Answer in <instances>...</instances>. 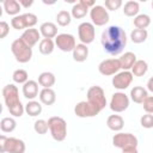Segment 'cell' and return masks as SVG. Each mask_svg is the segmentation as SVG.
<instances>
[{"label":"cell","instance_id":"obj_24","mask_svg":"<svg viewBox=\"0 0 153 153\" xmlns=\"http://www.w3.org/2000/svg\"><path fill=\"white\" fill-rule=\"evenodd\" d=\"M2 6L5 12L8 16H19V12L22 10V6L19 4V1L17 0H4L2 1Z\"/></svg>","mask_w":153,"mask_h":153},{"label":"cell","instance_id":"obj_30","mask_svg":"<svg viewBox=\"0 0 153 153\" xmlns=\"http://www.w3.org/2000/svg\"><path fill=\"white\" fill-rule=\"evenodd\" d=\"M17 127V121L13 117H4L0 121V129L2 133H12Z\"/></svg>","mask_w":153,"mask_h":153},{"label":"cell","instance_id":"obj_34","mask_svg":"<svg viewBox=\"0 0 153 153\" xmlns=\"http://www.w3.org/2000/svg\"><path fill=\"white\" fill-rule=\"evenodd\" d=\"M56 22L60 26H68L72 22V14L66 10H61L56 14Z\"/></svg>","mask_w":153,"mask_h":153},{"label":"cell","instance_id":"obj_40","mask_svg":"<svg viewBox=\"0 0 153 153\" xmlns=\"http://www.w3.org/2000/svg\"><path fill=\"white\" fill-rule=\"evenodd\" d=\"M10 32V25L8 23H6L5 20H1L0 22V38H5Z\"/></svg>","mask_w":153,"mask_h":153},{"label":"cell","instance_id":"obj_45","mask_svg":"<svg viewBox=\"0 0 153 153\" xmlns=\"http://www.w3.org/2000/svg\"><path fill=\"white\" fill-rule=\"evenodd\" d=\"M152 8H153V1H152Z\"/></svg>","mask_w":153,"mask_h":153},{"label":"cell","instance_id":"obj_16","mask_svg":"<svg viewBox=\"0 0 153 153\" xmlns=\"http://www.w3.org/2000/svg\"><path fill=\"white\" fill-rule=\"evenodd\" d=\"M20 38H22L29 47L32 48V47L39 41V38H41V32H39L37 29H35V27H30V29L24 30V32L22 33Z\"/></svg>","mask_w":153,"mask_h":153},{"label":"cell","instance_id":"obj_4","mask_svg":"<svg viewBox=\"0 0 153 153\" xmlns=\"http://www.w3.org/2000/svg\"><path fill=\"white\" fill-rule=\"evenodd\" d=\"M48 124H49L50 135L55 141L61 142L66 139V136H67V122L62 117L51 116L48 120Z\"/></svg>","mask_w":153,"mask_h":153},{"label":"cell","instance_id":"obj_2","mask_svg":"<svg viewBox=\"0 0 153 153\" xmlns=\"http://www.w3.org/2000/svg\"><path fill=\"white\" fill-rule=\"evenodd\" d=\"M2 97H4L5 104H6L10 114L13 117H22L25 111V106L22 104V102L19 99L18 87L14 84H8V85L4 86Z\"/></svg>","mask_w":153,"mask_h":153},{"label":"cell","instance_id":"obj_5","mask_svg":"<svg viewBox=\"0 0 153 153\" xmlns=\"http://www.w3.org/2000/svg\"><path fill=\"white\" fill-rule=\"evenodd\" d=\"M26 149L25 142L17 137H7L0 135V152L1 153H24Z\"/></svg>","mask_w":153,"mask_h":153},{"label":"cell","instance_id":"obj_6","mask_svg":"<svg viewBox=\"0 0 153 153\" xmlns=\"http://www.w3.org/2000/svg\"><path fill=\"white\" fill-rule=\"evenodd\" d=\"M137 137L131 133H117L112 137V145L122 151L137 148Z\"/></svg>","mask_w":153,"mask_h":153},{"label":"cell","instance_id":"obj_37","mask_svg":"<svg viewBox=\"0 0 153 153\" xmlns=\"http://www.w3.org/2000/svg\"><path fill=\"white\" fill-rule=\"evenodd\" d=\"M140 124L146 128V129H151L153 128V114H145L141 116L140 118Z\"/></svg>","mask_w":153,"mask_h":153},{"label":"cell","instance_id":"obj_18","mask_svg":"<svg viewBox=\"0 0 153 153\" xmlns=\"http://www.w3.org/2000/svg\"><path fill=\"white\" fill-rule=\"evenodd\" d=\"M39 32L44 38H55L59 33H57V26L56 24L51 23V22H44L41 24L39 26Z\"/></svg>","mask_w":153,"mask_h":153},{"label":"cell","instance_id":"obj_26","mask_svg":"<svg viewBox=\"0 0 153 153\" xmlns=\"http://www.w3.org/2000/svg\"><path fill=\"white\" fill-rule=\"evenodd\" d=\"M139 11H140V4L137 1H134V0L127 1L123 6V13L127 17H134L135 18L139 14Z\"/></svg>","mask_w":153,"mask_h":153},{"label":"cell","instance_id":"obj_25","mask_svg":"<svg viewBox=\"0 0 153 153\" xmlns=\"http://www.w3.org/2000/svg\"><path fill=\"white\" fill-rule=\"evenodd\" d=\"M55 81H56V78L51 72H43L38 75V84L43 88H51Z\"/></svg>","mask_w":153,"mask_h":153},{"label":"cell","instance_id":"obj_32","mask_svg":"<svg viewBox=\"0 0 153 153\" xmlns=\"http://www.w3.org/2000/svg\"><path fill=\"white\" fill-rule=\"evenodd\" d=\"M151 24V18L148 14H145V13H141V14H137L135 18H134V26L136 29H142V30H146Z\"/></svg>","mask_w":153,"mask_h":153},{"label":"cell","instance_id":"obj_19","mask_svg":"<svg viewBox=\"0 0 153 153\" xmlns=\"http://www.w3.org/2000/svg\"><path fill=\"white\" fill-rule=\"evenodd\" d=\"M130 99L136 103V104H142L143 100L148 97V91L147 88L142 87V86H134L130 90Z\"/></svg>","mask_w":153,"mask_h":153},{"label":"cell","instance_id":"obj_11","mask_svg":"<svg viewBox=\"0 0 153 153\" xmlns=\"http://www.w3.org/2000/svg\"><path fill=\"white\" fill-rule=\"evenodd\" d=\"M109 106L114 112H123L129 106V97L124 92H115L111 97Z\"/></svg>","mask_w":153,"mask_h":153},{"label":"cell","instance_id":"obj_17","mask_svg":"<svg viewBox=\"0 0 153 153\" xmlns=\"http://www.w3.org/2000/svg\"><path fill=\"white\" fill-rule=\"evenodd\" d=\"M23 94L26 99L33 100L38 96V82L35 80H27L23 85Z\"/></svg>","mask_w":153,"mask_h":153},{"label":"cell","instance_id":"obj_29","mask_svg":"<svg viewBox=\"0 0 153 153\" xmlns=\"http://www.w3.org/2000/svg\"><path fill=\"white\" fill-rule=\"evenodd\" d=\"M148 71V65L146 61L143 60H136V62L134 63L133 68H131V73L134 76H143Z\"/></svg>","mask_w":153,"mask_h":153},{"label":"cell","instance_id":"obj_12","mask_svg":"<svg viewBox=\"0 0 153 153\" xmlns=\"http://www.w3.org/2000/svg\"><path fill=\"white\" fill-rule=\"evenodd\" d=\"M100 112V110L98 108H96L94 105H92L91 103L82 100L79 102L75 106H74V114L80 117V118H86V117H94Z\"/></svg>","mask_w":153,"mask_h":153},{"label":"cell","instance_id":"obj_14","mask_svg":"<svg viewBox=\"0 0 153 153\" xmlns=\"http://www.w3.org/2000/svg\"><path fill=\"white\" fill-rule=\"evenodd\" d=\"M120 69H121V63L118 59H106V60H103L98 65L99 73L105 76L115 75L120 72Z\"/></svg>","mask_w":153,"mask_h":153},{"label":"cell","instance_id":"obj_8","mask_svg":"<svg viewBox=\"0 0 153 153\" xmlns=\"http://www.w3.org/2000/svg\"><path fill=\"white\" fill-rule=\"evenodd\" d=\"M87 102L91 103L92 105H94L96 108H98L100 111L105 108L106 105V98H105V93H104V90L100 87V86H91L88 90H87Z\"/></svg>","mask_w":153,"mask_h":153},{"label":"cell","instance_id":"obj_21","mask_svg":"<svg viewBox=\"0 0 153 153\" xmlns=\"http://www.w3.org/2000/svg\"><path fill=\"white\" fill-rule=\"evenodd\" d=\"M106 126L112 131H121L124 127V120L120 115H110L106 120Z\"/></svg>","mask_w":153,"mask_h":153},{"label":"cell","instance_id":"obj_38","mask_svg":"<svg viewBox=\"0 0 153 153\" xmlns=\"http://www.w3.org/2000/svg\"><path fill=\"white\" fill-rule=\"evenodd\" d=\"M123 5L122 0H105V8L109 11H116Z\"/></svg>","mask_w":153,"mask_h":153},{"label":"cell","instance_id":"obj_41","mask_svg":"<svg viewBox=\"0 0 153 153\" xmlns=\"http://www.w3.org/2000/svg\"><path fill=\"white\" fill-rule=\"evenodd\" d=\"M80 2H81L85 7H87L88 10H91L93 6H96V4H94L93 0H80Z\"/></svg>","mask_w":153,"mask_h":153},{"label":"cell","instance_id":"obj_1","mask_svg":"<svg viewBox=\"0 0 153 153\" xmlns=\"http://www.w3.org/2000/svg\"><path fill=\"white\" fill-rule=\"evenodd\" d=\"M100 43L103 45V49L112 55H120L124 47L127 45V35L126 31L117 25H111L108 26L103 32L100 37Z\"/></svg>","mask_w":153,"mask_h":153},{"label":"cell","instance_id":"obj_27","mask_svg":"<svg viewBox=\"0 0 153 153\" xmlns=\"http://www.w3.org/2000/svg\"><path fill=\"white\" fill-rule=\"evenodd\" d=\"M55 49V42L50 38H42L38 44V50L43 55H50Z\"/></svg>","mask_w":153,"mask_h":153},{"label":"cell","instance_id":"obj_13","mask_svg":"<svg viewBox=\"0 0 153 153\" xmlns=\"http://www.w3.org/2000/svg\"><path fill=\"white\" fill-rule=\"evenodd\" d=\"M133 78H134V75L130 71H122V72H118L117 74H115L112 76L111 82H112V86L115 88L122 91V90H126L130 86Z\"/></svg>","mask_w":153,"mask_h":153},{"label":"cell","instance_id":"obj_42","mask_svg":"<svg viewBox=\"0 0 153 153\" xmlns=\"http://www.w3.org/2000/svg\"><path fill=\"white\" fill-rule=\"evenodd\" d=\"M19 4H20V6H23L25 8H29L30 6H32L33 0H19Z\"/></svg>","mask_w":153,"mask_h":153},{"label":"cell","instance_id":"obj_7","mask_svg":"<svg viewBox=\"0 0 153 153\" xmlns=\"http://www.w3.org/2000/svg\"><path fill=\"white\" fill-rule=\"evenodd\" d=\"M37 24V16L33 13H24L11 19V26L16 30H26Z\"/></svg>","mask_w":153,"mask_h":153},{"label":"cell","instance_id":"obj_3","mask_svg":"<svg viewBox=\"0 0 153 153\" xmlns=\"http://www.w3.org/2000/svg\"><path fill=\"white\" fill-rule=\"evenodd\" d=\"M11 51L19 63H26L32 57V48L29 47L20 37L12 42Z\"/></svg>","mask_w":153,"mask_h":153},{"label":"cell","instance_id":"obj_10","mask_svg":"<svg viewBox=\"0 0 153 153\" xmlns=\"http://www.w3.org/2000/svg\"><path fill=\"white\" fill-rule=\"evenodd\" d=\"M90 17L92 20V24L96 26H103L108 24L110 17L108 10H105L104 6L102 5H96L90 10Z\"/></svg>","mask_w":153,"mask_h":153},{"label":"cell","instance_id":"obj_33","mask_svg":"<svg viewBox=\"0 0 153 153\" xmlns=\"http://www.w3.org/2000/svg\"><path fill=\"white\" fill-rule=\"evenodd\" d=\"M148 37V32L147 30H142V29H134L131 32H130V39L134 42V43H143Z\"/></svg>","mask_w":153,"mask_h":153},{"label":"cell","instance_id":"obj_23","mask_svg":"<svg viewBox=\"0 0 153 153\" xmlns=\"http://www.w3.org/2000/svg\"><path fill=\"white\" fill-rule=\"evenodd\" d=\"M39 102L44 105H53L56 102V93L53 88H42L39 92Z\"/></svg>","mask_w":153,"mask_h":153},{"label":"cell","instance_id":"obj_43","mask_svg":"<svg viewBox=\"0 0 153 153\" xmlns=\"http://www.w3.org/2000/svg\"><path fill=\"white\" fill-rule=\"evenodd\" d=\"M147 91H149V92H152L153 93V76L152 78H149L148 79V81H147Z\"/></svg>","mask_w":153,"mask_h":153},{"label":"cell","instance_id":"obj_15","mask_svg":"<svg viewBox=\"0 0 153 153\" xmlns=\"http://www.w3.org/2000/svg\"><path fill=\"white\" fill-rule=\"evenodd\" d=\"M55 45H57V48L61 51L65 53H69L73 51L76 43H75V38L73 35L71 33H59L55 37Z\"/></svg>","mask_w":153,"mask_h":153},{"label":"cell","instance_id":"obj_39","mask_svg":"<svg viewBox=\"0 0 153 153\" xmlns=\"http://www.w3.org/2000/svg\"><path fill=\"white\" fill-rule=\"evenodd\" d=\"M143 110L146 111V114H153V96H148L143 103H142Z\"/></svg>","mask_w":153,"mask_h":153},{"label":"cell","instance_id":"obj_20","mask_svg":"<svg viewBox=\"0 0 153 153\" xmlns=\"http://www.w3.org/2000/svg\"><path fill=\"white\" fill-rule=\"evenodd\" d=\"M118 60H120V63H121V69L131 71L134 63L136 62V55L133 51H127V53L122 54Z\"/></svg>","mask_w":153,"mask_h":153},{"label":"cell","instance_id":"obj_9","mask_svg":"<svg viewBox=\"0 0 153 153\" xmlns=\"http://www.w3.org/2000/svg\"><path fill=\"white\" fill-rule=\"evenodd\" d=\"M78 36L82 44H90L94 41L96 37V29L94 25L90 22H82L78 26Z\"/></svg>","mask_w":153,"mask_h":153},{"label":"cell","instance_id":"obj_28","mask_svg":"<svg viewBox=\"0 0 153 153\" xmlns=\"http://www.w3.org/2000/svg\"><path fill=\"white\" fill-rule=\"evenodd\" d=\"M25 112L31 117H36L42 112V104L37 100H29L25 104Z\"/></svg>","mask_w":153,"mask_h":153},{"label":"cell","instance_id":"obj_22","mask_svg":"<svg viewBox=\"0 0 153 153\" xmlns=\"http://www.w3.org/2000/svg\"><path fill=\"white\" fill-rule=\"evenodd\" d=\"M72 54H73V60L74 61H76V62H84L88 57V48H87L86 44L79 43V44L75 45V48L72 51Z\"/></svg>","mask_w":153,"mask_h":153},{"label":"cell","instance_id":"obj_36","mask_svg":"<svg viewBox=\"0 0 153 153\" xmlns=\"http://www.w3.org/2000/svg\"><path fill=\"white\" fill-rule=\"evenodd\" d=\"M33 129L37 134L39 135H44L47 134L48 129H49V124H48V121L45 120H37L33 124Z\"/></svg>","mask_w":153,"mask_h":153},{"label":"cell","instance_id":"obj_35","mask_svg":"<svg viewBox=\"0 0 153 153\" xmlns=\"http://www.w3.org/2000/svg\"><path fill=\"white\" fill-rule=\"evenodd\" d=\"M12 79H13V81L16 82V84H22V85H24L27 80H29V74H27V72L25 71V69H16L14 72H13V74H12Z\"/></svg>","mask_w":153,"mask_h":153},{"label":"cell","instance_id":"obj_44","mask_svg":"<svg viewBox=\"0 0 153 153\" xmlns=\"http://www.w3.org/2000/svg\"><path fill=\"white\" fill-rule=\"evenodd\" d=\"M122 153H139L137 148H131V149H124L122 151Z\"/></svg>","mask_w":153,"mask_h":153},{"label":"cell","instance_id":"obj_31","mask_svg":"<svg viewBox=\"0 0 153 153\" xmlns=\"http://www.w3.org/2000/svg\"><path fill=\"white\" fill-rule=\"evenodd\" d=\"M87 13H88V8L85 7L80 1L76 2V4H74L73 7H72V11H71L72 17L75 18V19H81V18L86 17Z\"/></svg>","mask_w":153,"mask_h":153}]
</instances>
